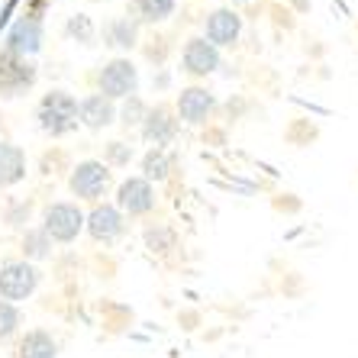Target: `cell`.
<instances>
[{"mask_svg": "<svg viewBox=\"0 0 358 358\" xmlns=\"http://www.w3.org/2000/svg\"><path fill=\"white\" fill-rule=\"evenodd\" d=\"M36 120H39V129L49 136H65L75 129L78 123V100L68 91H49L39 100V110H36Z\"/></svg>", "mask_w": 358, "mask_h": 358, "instance_id": "1", "label": "cell"}, {"mask_svg": "<svg viewBox=\"0 0 358 358\" xmlns=\"http://www.w3.org/2000/svg\"><path fill=\"white\" fill-rule=\"evenodd\" d=\"M39 268L33 262H3L0 265V300L7 303H17V300L33 297V291L39 287Z\"/></svg>", "mask_w": 358, "mask_h": 358, "instance_id": "2", "label": "cell"}, {"mask_svg": "<svg viewBox=\"0 0 358 358\" xmlns=\"http://www.w3.org/2000/svg\"><path fill=\"white\" fill-rule=\"evenodd\" d=\"M36 78H39V71L33 62L3 49V55H0V97H23L26 91H33Z\"/></svg>", "mask_w": 358, "mask_h": 358, "instance_id": "3", "label": "cell"}, {"mask_svg": "<svg viewBox=\"0 0 358 358\" xmlns=\"http://www.w3.org/2000/svg\"><path fill=\"white\" fill-rule=\"evenodd\" d=\"M42 229L55 242H75L78 233L84 229V213L75 203H52L42 213Z\"/></svg>", "mask_w": 358, "mask_h": 358, "instance_id": "4", "label": "cell"}, {"mask_svg": "<svg viewBox=\"0 0 358 358\" xmlns=\"http://www.w3.org/2000/svg\"><path fill=\"white\" fill-rule=\"evenodd\" d=\"M97 84H100V94L107 100L133 97L136 87H139V71H136V65L129 59H113L110 65H103Z\"/></svg>", "mask_w": 358, "mask_h": 358, "instance_id": "5", "label": "cell"}, {"mask_svg": "<svg viewBox=\"0 0 358 358\" xmlns=\"http://www.w3.org/2000/svg\"><path fill=\"white\" fill-rule=\"evenodd\" d=\"M110 181H113L110 168L103 165V162L87 159V162H81L78 168H71V181H68V187H71L75 197L97 200V197H103V191L110 187Z\"/></svg>", "mask_w": 358, "mask_h": 358, "instance_id": "6", "label": "cell"}, {"mask_svg": "<svg viewBox=\"0 0 358 358\" xmlns=\"http://www.w3.org/2000/svg\"><path fill=\"white\" fill-rule=\"evenodd\" d=\"M152 207H155V191H152V184L145 178H129V181L120 184L117 210L129 213V217H145Z\"/></svg>", "mask_w": 358, "mask_h": 358, "instance_id": "7", "label": "cell"}, {"mask_svg": "<svg viewBox=\"0 0 358 358\" xmlns=\"http://www.w3.org/2000/svg\"><path fill=\"white\" fill-rule=\"evenodd\" d=\"M217 68H220L217 45H210L203 36L187 39V45H184V71H187V75L203 78V75H213Z\"/></svg>", "mask_w": 358, "mask_h": 358, "instance_id": "8", "label": "cell"}, {"mask_svg": "<svg viewBox=\"0 0 358 358\" xmlns=\"http://www.w3.org/2000/svg\"><path fill=\"white\" fill-rule=\"evenodd\" d=\"M39 45H42V20L20 17L17 23L10 26V33H7V52L29 59V55H36V52H39Z\"/></svg>", "mask_w": 358, "mask_h": 358, "instance_id": "9", "label": "cell"}, {"mask_svg": "<svg viewBox=\"0 0 358 358\" xmlns=\"http://www.w3.org/2000/svg\"><path fill=\"white\" fill-rule=\"evenodd\" d=\"M178 133V120H175V110L168 103H155V107L145 113L142 120V136L149 142H155V149H162L165 142H171Z\"/></svg>", "mask_w": 358, "mask_h": 358, "instance_id": "10", "label": "cell"}, {"mask_svg": "<svg viewBox=\"0 0 358 358\" xmlns=\"http://www.w3.org/2000/svg\"><path fill=\"white\" fill-rule=\"evenodd\" d=\"M91 239L97 242H113L117 236H123V213H120L113 203H97L91 210V217L84 220Z\"/></svg>", "mask_w": 358, "mask_h": 358, "instance_id": "11", "label": "cell"}, {"mask_svg": "<svg viewBox=\"0 0 358 358\" xmlns=\"http://www.w3.org/2000/svg\"><path fill=\"white\" fill-rule=\"evenodd\" d=\"M242 33V17L236 13V10H213L207 17V36L203 39L210 42V45H233L236 39H239Z\"/></svg>", "mask_w": 358, "mask_h": 358, "instance_id": "12", "label": "cell"}, {"mask_svg": "<svg viewBox=\"0 0 358 358\" xmlns=\"http://www.w3.org/2000/svg\"><path fill=\"white\" fill-rule=\"evenodd\" d=\"M210 110H213V94H210L207 87H187V91H181V97H178V117L191 126L203 123V120L210 117Z\"/></svg>", "mask_w": 358, "mask_h": 358, "instance_id": "13", "label": "cell"}, {"mask_svg": "<svg viewBox=\"0 0 358 358\" xmlns=\"http://www.w3.org/2000/svg\"><path fill=\"white\" fill-rule=\"evenodd\" d=\"M78 120H81L87 129H103L117 120V107H113V100H107L103 94H91V97H84L78 103Z\"/></svg>", "mask_w": 358, "mask_h": 358, "instance_id": "14", "label": "cell"}, {"mask_svg": "<svg viewBox=\"0 0 358 358\" xmlns=\"http://www.w3.org/2000/svg\"><path fill=\"white\" fill-rule=\"evenodd\" d=\"M26 178V152L13 142L0 139V187H13Z\"/></svg>", "mask_w": 358, "mask_h": 358, "instance_id": "15", "label": "cell"}, {"mask_svg": "<svg viewBox=\"0 0 358 358\" xmlns=\"http://www.w3.org/2000/svg\"><path fill=\"white\" fill-rule=\"evenodd\" d=\"M17 358H59V342L45 329H29L17 342Z\"/></svg>", "mask_w": 358, "mask_h": 358, "instance_id": "16", "label": "cell"}, {"mask_svg": "<svg viewBox=\"0 0 358 358\" xmlns=\"http://www.w3.org/2000/svg\"><path fill=\"white\" fill-rule=\"evenodd\" d=\"M103 39H107V45H113V49H133L136 39H139V23L129 17L113 20V23L103 29Z\"/></svg>", "mask_w": 358, "mask_h": 358, "instance_id": "17", "label": "cell"}, {"mask_svg": "<svg viewBox=\"0 0 358 358\" xmlns=\"http://www.w3.org/2000/svg\"><path fill=\"white\" fill-rule=\"evenodd\" d=\"M168 171H171V159H168L165 149H152L145 159H142V175L145 181H165Z\"/></svg>", "mask_w": 358, "mask_h": 358, "instance_id": "18", "label": "cell"}, {"mask_svg": "<svg viewBox=\"0 0 358 358\" xmlns=\"http://www.w3.org/2000/svg\"><path fill=\"white\" fill-rule=\"evenodd\" d=\"M136 13L145 23H162L175 13V0H136Z\"/></svg>", "mask_w": 358, "mask_h": 358, "instance_id": "19", "label": "cell"}, {"mask_svg": "<svg viewBox=\"0 0 358 358\" xmlns=\"http://www.w3.org/2000/svg\"><path fill=\"white\" fill-rule=\"evenodd\" d=\"M52 249V239L45 236V229H29L23 236V255L26 259H45Z\"/></svg>", "mask_w": 358, "mask_h": 358, "instance_id": "20", "label": "cell"}, {"mask_svg": "<svg viewBox=\"0 0 358 358\" xmlns=\"http://www.w3.org/2000/svg\"><path fill=\"white\" fill-rule=\"evenodd\" d=\"M23 317H20L17 303H7V300H0V342H7L10 336L20 329Z\"/></svg>", "mask_w": 358, "mask_h": 358, "instance_id": "21", "label": "cell"}, {"mask_svg": "<svg viewBox=\"0 0 358 358\" xmlns=\"http://www.w3.org/2000/svg\"><path fill=\"white\" fill-rule=\"evenodd\" d=\"M65 33L71 36V39L84 42V45H91V42H94V23H91V17H84V13H75V17L68 20Z\"/></svg>", "mask_w": 358, "mask_h": 358, "instance_id": "22", "label": "cell"}, {"mask_svg": "<svg viewBox=\"0 0 358 358\" xmlns=\"http://www.w3.org/2000/svg\"><path fill=\"white\" fill-rule=\"evenodd\" d=\"M145 113H149V107H145V103H142V100L133 94V97H126L123 110H120V123H123L126 129H129V126L142 123V120H145Z\"/></svg>", "mask_w": 358, "mask_h": 358, "instance_id": "23", "label": "cell"}, {"mask_svg": "<svg viewBox=\"0 0 358 358\" xmlns=\"http://www.w3.org/2000/svg\"><path fill=\"white\" fill-rule=\"evenodd\" d=\"M107 159L113 162V165H126V162L133 159V149H129V145H123V142H110V145H107Z\"/></svg>", "mask_w": 358, "mask_h": 358, "instance_id": "24", "label": "cell"}, {"mask_svg": "<svg viewBox=\"0 0 358 358\" xmlns=\"http://www.w3.org/2000/svg\"><path fill=\"white\" fill-rule=\"evenodd\" d=\"M145 242H149L152 252H165V249H171V233H168V229H159V233L152 229V233L145 236Z\"/></svg>", "mask_w": 358, "mask_h": 358, "instance_id": "25", "label": "cell"}, {"mask_svg": "<svg viewBox=\"0 0 358 358\" xmlns=\"http://www.w3.org/2000/svg\"><path fill=\"white\" fill-rule=\"evenodd\" d=\"M13 7H17V0H7V7L0 10V29L7 26V20H10V13H13Z\"/></svg>", "mask_w": 358, "mask_h": 358, "instance_id": "26", "label": "cell"}, {"mask_svg": "<svg viewBox=\"0 0 358 358\" xmlns=\"http://www.w3.org/2000/svg\"><path fill=\"white\" fill-rule=\"evenodd\" d=\"M229 3H245V0H229Z\"/></svg>", "mask_w": 358, "mask_h": 358, "instance_id": "27", "label": "cell"}]
</instances>
